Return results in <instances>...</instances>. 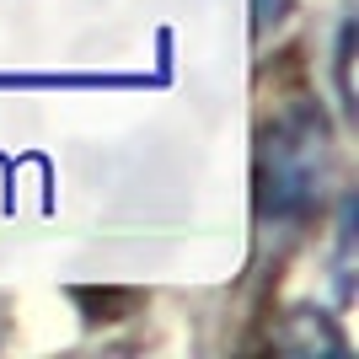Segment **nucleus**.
Instances as JSON below:
<instances>
[{
	"label": "nucleus",
	"instance_id": "1",
	"mask_svg": "<svg viewBox=\"0 0 359 359\" xmlns=\"http://www.w3.org/2000/svg\"><path fill=\"white\" fill-rule=\"evenodd\" d=\"M332 177V129L322 107L295 102L263 129L257 145V215L263 225H300L322 210Z\"/></svg>",
	"mask_w": 359,
	"mask_h": 359
},
{
	"label": "nucleus",
	"instance_id": "2",
	"mask_svg": "<svg viewBox=\"0 0 359 359\" xmlns=\"http://www.w3.org/2000/svg\"><path fill=\"white\" fill-rule=\"evenodd\" d=\"M348 65H354V22H344V32H338V91H344V107H354V81H348Z\"/></svg>",
	"mask_w": 359,
	"mask_h": 359
}]
</instances>
